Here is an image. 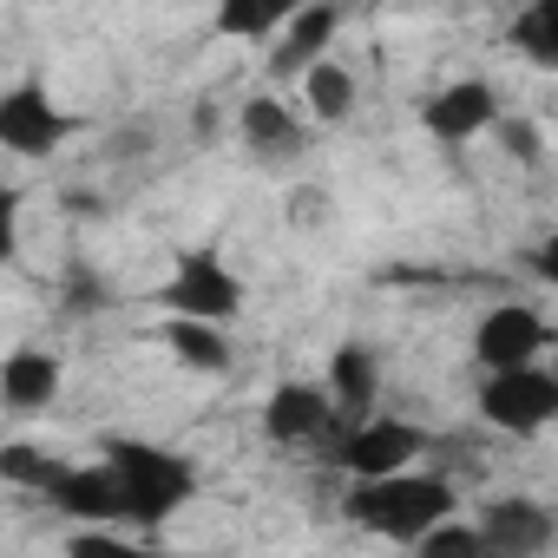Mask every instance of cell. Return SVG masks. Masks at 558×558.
I'll return each instance as SVG.
<instances>
[{"label": "cell", "instance_id": "8992f818", "mask_svg": "<svg viewBox=\"0 0 558 558\" xmlns=\"http://www.w3.org/2000/svg\"><path fill=\"white\" fill-rule=\"evenodd\" d=\"M414 453H427V427H414V421H395V414H368V421H355L336 447H329V460L349 473V480H375V473H401Z\"/></svg>", "mask_w": 558, "mask_h": 558}, {"label": "cell", "instance_id": "7c38bea8", "mask_svg": "<svg viewBox=\"0 0 558 558\" xmlns=\"http://www.w3.org/2000/svg\"><path fill=\"white\" fill-rule=\"evenodd\" d=\"M421 125L440 145H466V138H480V132L499 125V86L493 80H453V86H440L421 106Z\"/></svg>", "mask_w": 558, "mask_h": 558}, {"label": "cell", "instance_id": "ffe728a7", "mask_svg": "<svg viewBox=\"0 0 558 558\" xmlns=\"http://www.w3.org/2000/svg\"><path fill=\"white\" fill-rule=\"evenodd\" d=\"M60 466H66V460L40 453V447H27V440H8V447H0V480H8V486H27V493H47V486L60 480Z\"/></svg>", "mask_w": 558, "mask_h": 558}, {"label": "cell", "instance_id": "9c48e42d", "mask_svg": "<svg viewBox=\"0 0 558 558\" xmlns=\"http://www.w3.org/2000/svg\"><path fill=\"white\" fill-rule=\"evenodd\" d=\"M545 349H551V323L538 310H525V303H499L473 329V362L480 368H525Z\"/></svg>", "mask_w": 558, "mask_h": 558}, {"label": "cell", "instance_id": "44dd1931", "mask_svg": "<svg viewBox=\"0 0 558 558\" xmlns=\"http://www.w3.org/2000/svg\"><path fill=\"white\" fill-rule=\"evenodd\" d=\"M414 551H421V558H447V551H460V558H480V551H493V545H486L480 519L466 525V519H453V512H447L440 525H427V532H421V545H414Z\"/></svg>", "mask_w": 558, "mask_h": 558}, {"label": "cell", "instance_id": "3957f363", "mask_svg": "<svg viewBox=\"0 0 558 558\" xmlns=\"http://www.w3.org/2000/svg\"><path fill=\"white\" fill-rule=\"evenodd\" d=\"M158 303L171 316H204V323H236L243 316V283H236V269L217 256V250H178L171 276H165V290Z\"/></svg>", "mask_w": 558, "mask_h": 558}, {"label": "cell", "instance_id": "cb8c5ba5", "mask_svg": "<svg viewBox=\"0 0 558 558\" xmlns=\"http://www.w3.org/2000/svg\"><path fill=\"white\" fill-rule=\"evenodd\" d=\"M66 551H80V558H119V551H125V538H119L112 525H93V532H73V538H66Z\"/></svg>", "mask_w": 558, "mask_h": 558}, {"label": "cell", "instance_id": "4fadbf2b", "mask_svg": "<svg viewBox=\"0 0 558 558\" xmlns=\"http://www.w3.org/2000/svg\"><path fill=\"white\" fill-rule=\"evenodd\" d=\"M336 27H342V8H336V0H303L296 21L276 34V47H269V80H303L316 60H329Z\"/></svg>", "mask_w": 558, "mask_h": 558}, {"label": "cell", "instance_id": "2e32d148", "mask_svg": "<svg viewBox=\"0 0 558 558\" xmlns=\"http://www.w3.org/2000/svg\"><path fill=\"white\" fill-rule=\"evenodd\" d=\"M296 8H303V0H217L210 34H217V40H250V47H263V40H276V34L296 21Z\"/></svg>", "mask_w": 558, "mask_h": 558}, {"label": "cell", "instance_id": "e0dca14e", "mask_svg": "<svg viewBox=\"0 0 558 558\" xmlns=\"http://www.w3.org/2000/svg\"><path fill=\"white\" fill-rule=\"evenodd\" d=\"M165 349H171L191 375H230V362H236L223 323H204V316H171V323H165Z\"/></svg>", "mask_w": 558, "mask_h": 558}, {"label": "cell", "instance_id": "7a4b0ae2", "mask_svg": "<svg viewBox=\"0 0 558 558\" xmlns=\"http://www.w3.org/2000/svg\"><path fill=\"white\" fill-rule=\"evenodd\" d=\"M106 460L119 466L132 525H145V532H158V525H165L178 506H191V493H197V466H191L184 453H171V447L112 434V440H106Z\"/></svg>", "mask_w": 558, "mask_h": 558}, {"label": "cell", "instance_id": "52a82bcc", "mask_svg": "<svg viewBox=\"0 0 558 558\" xmlns=\"http://www.w3.org/2000/svg\"><path fill=\"white\" fill-rule=\"evenodd\" d=\"M73 132H80V119H66L47 99V86H34V80L0 99V145H8L14 158H53Z\"/></svg>", "mask_w": 558, "mask_h": 558}, {"label": "cell", "instance_id": "9a60e30c", "mask_svg": "<svg viewBox=\"0 0 558 558\" xmlns=\"http://www.w3.org/2000/svg\"><path fill=\"white\" fill-rule=\"evenodd\" d=\"M53 395H60V355L14 349L0 362V401H8V414H40V408H53Z\"/></svg>", "mask_w": 558, "mask_h": 558}, {"label": "cell", "instance_id": "5b68a950", "mask_svg": "<svg viewBox=\"0 0 558 558\" xmlns=\"http://www.w3.org/2000/svg\"><path fill=\"white\" fill-rule=\"evenodd\" d=\"M263 434L276 447H323L329 453L342 440V408L316 381H283V388L263 401Z\"/></svg>", "mask_w": 558, "mask_h": 558}, {"label": "cell", "instance_id": "ac0fdd59", "mask_svg": "<svg viewBox=\"0 0 558 558\" xmlns=\"http://www.w3.org/2000/svg\"><path fill=\"white\" fill-rule=\"evenodd\" d=\"M506 40H512V53H525L532 66L558 73V0H532V8H519L512 27H506Z\"/></svg>", "mask_w": 558, "mask_h": 558}, {"label": "cell", "instance_id": "277c9868", "mask_svg": "<svg viewBox=\"0 0 558 558\" xmlns=\"http://www.w3.org/2000/svg\"><path fill=\"white\" fill-rule=\"evenodd\" d=\"M480 414L499 427V434H538L558 421V375L525 362V368H486L480 381Z\"/></svg>", "mask_w": 558, "mask_h": 558}, {"label": "cell", "instance_id": "d4e9b609", "mask_svg": "<svg viewBox=\"0 0 558 558\" xmlns=\"http://www.w3.org/2000/svg\"><path fill=\"white\" fill-rule=\"evenodd\" d=\"M532 269H538V276H545V283L558 290V236H545V243L532 250Z\"/></svg>", "mask_w": 558, "mask_h": 558}, {"label": "cell", "instance_id": "30bf717a", "mask_svg": "<svg viewBox=\"0 0 558 558\" xmlns=\"http://www.w3.org/2000/svg\"><path fill=\"white\" fill-rule=\"evenodd\" d=\"M480 532L493 551L506 558H532V551H551L558 545V512L545 499H525V493H499L480 506Z\"/></svg>", "mask_w": 558, "mask_h": 558}, {"label": "cell", "instance_id": "6da1fadb", "mask_svg": "<svg viewBox=\"0 0 558 558\" xmlns=\"http://www.w3.org/2000/svg\"><path fill=\"white\" fill-rule=\"evenodd\" d=\"M447 512H460V493L447 473H375V480H349L342 493V519L375 532V538H395V545H421L427 525H440Z\"/></svg>", "mask_w": 558, "mask_h": 558}, {"label": "cell", "instance_id": "d6986e66", "mask_svg": "<svg viewBox=\"0 0 558 558\" xmlns=\"http://www.w3.org/2000/svg\"><path fill=\"white\" fill-rule=\"evenodd\" d=\"M303 99H310L316 125H342V119L355 112V73L336 66V60H316V66L303 73Z\"/></svg>", "mask_w": 558, "mask_h": 558}, {"label": "cell", "instance_id": "8fae6325", "mask_svg": "<svg viewBox=\"0 0 558 558\" xmlns=\"http://www.w3.org/2000/svg\"><path fill=\"white\" fill-rule=\"evenodd\" d=\"M47 499H53L66 519H80V525H125V519H132L125 480H119L112 460H99V466H60V480L47 486Z\"/></svg>", "mask_w": 558, "mask_h": 558}, {"label": "cell", "instance_id": "5bb4252c", "mask_svg": "<svg viewBox=\"0 0 558 558\" xmlns=\"http://www.w3.org/2000/svg\"><path fill=\"white\" fill-rule=\"evenodd\" d=\"M329 395H336V408H342V434L375 414V401H381V362H375L368 342H342V349L329 355Z\"/></svg>", "mask_w": 558, "mask_h": 558}, {"label": "cell", "instance_id": "7402d4cb", "mask_svg": "<svg viewBox=\"0 0 558 558\" xmlns=\"http://www.w3.org/2000/svg\"><path fill=\"white\" fill-rule=\"evenodd\" d=\"M493 132H499V151H506V158H519V165H538V158H545V132H538L532 119H506V112H499Z\"/></svg>", "mask_w": 558, "mask_h": 558}, {"label": "cell", "instance_id": "ba28073f", "mask_svg": "<svg viewBox=\"0 0 558 558\" xmlns=\"http://www.w3.org/2000/svg\"><path fill=\"white\" fill-rule=\"evenodd\" d=\"M236 138H243V151L263 165V171H283V165H296L303 151H310V125L276 99V93H250L243 106H236Z\"/></svg>", "mask_w": 558, "mask_h": 558}, {"label": "cell", "instance_id": "603a6c76", "mask_svg": "<svg viewBox=\"0 0 558 558\" xmlns=\"http://www.w3.org/2000/svg\"><path fill=\"white\" fill-rule=\"evenodd\" d=\"M106 303H112L106 276H93V269H66V310H73V316H93V310H106Z\"/></svg>", "mask_w": 558, "mask_h": 558}]
</instances>
